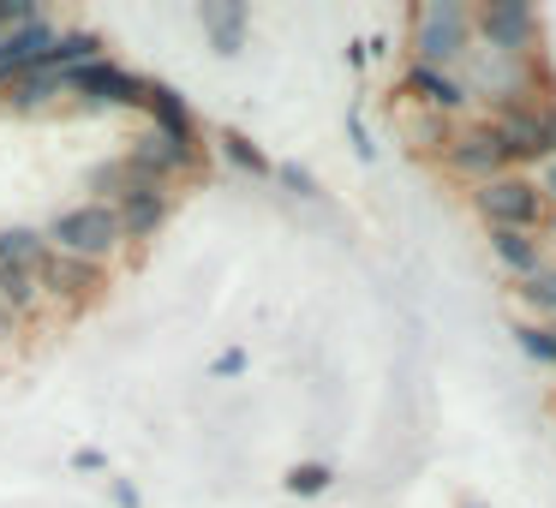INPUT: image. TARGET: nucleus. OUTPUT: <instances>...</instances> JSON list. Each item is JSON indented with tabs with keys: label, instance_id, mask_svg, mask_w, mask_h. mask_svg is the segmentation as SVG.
<instances>
[{
	"label": "nucleus",
	"instance_id": "nucleus-1",
	"mask_svg": "<svg viewBox=\"0 0 556 508\" xmlns=\"http://www.w3.org/2000/svg\"><path fill=\"white\" fill-rule=\"evenodd\" d=\"M413 66H437V73H455L472 49V13L460 0H431V7H413Z\"/></svg>",
	"mask_w": 556,
	"mask_h": 508
},
{
	"label": "nucleus",
	"instance_id": "nucleus-2",
	"mask_svg": "<svg viewBox=\"0 0 556 508\" xmlns=\"http://www.w3.org/2000/svg\"><path fill=\"white\" fill-rule=\"evenodd\" d=\"M42 240L54 245V252H66V257H85V264H109L114 252H121V221H114V209L109 204H73V209H61V216L42 228Z\"/></svg>",
	"mask_w": 556,
	"mask_h": 508
},
{
	"label": "nucleus",
	"instance_id": "nucleus-3",
	"mask_svg": "<svg viewBox=\"0 0 556 508\" xmlns=\"http://www.w3.org/2000/svg\"><path fill=\"white\" fill-rule=\"evenodd\" d=\"M472 209L484 216V228H515V233H539L544 228V192L527 174H496V180L472 186Z\"/></svg>",
	"mask_w": 556,
	"mask_h": 508
},
{
	"label": "nucleus",
	"instance_id": "nucleus-4",
	"mask_svg": "<svg viewBox=\"0 0 556 508\" xmlns=\"http://www.w3.org/2000/svg\"><path fill=\"white\" fill-rule=\"evenodd\" d=\"M144 85L150 78L126 73L121 61H90V66H73L61 73V97H78L85 109H144Z\"/></svg>",
	"mask_w": 556,
	"mask_h": 508
},
{
	"label": "nucleus",
	"instance_id": "nucleus-5",
	"mask_svg": "<svg viewBox=\"0 0 556 508\" xmlns=\"http://www.w3.org/2000/svg\"><path fill=\"white\" fill-rule=\"evenodd\" d=\"M472 37L491 42V54H503V61H532V49H539V13H532L527 0H484L479 13H472Z\"/></svg>",
	"mask_w": 556,
	"mask_h": 508
},
{
	"label": "nucleus",
	"instance_id": "nucleus-6",
	"mask_svg": "<svg viewBox=\"0 0 556 508\" xmlns=\"http://www.w3.org/2000/svg\"><path fill=\"white\" fill-rule=\"evenodd\" d=\"M496 150H503V168H527V162H551V132H544V109H503L491 120Z\"/></svg>",
	"mask_w": 556,
	"mask_h": 508
},
{
	"label": "nucleus",
	"instance_id": "nucleus-7",
	"mask_svg": "<svg viewBox=\"0 0 556 508\" xmlns=\"http://www.w3.org/2000/svg\"><path fill=\"white\" fill-rule=\"evenodd\" d=\"M443 168L460 174V180H472V186H484V180H496V174H508V168H503V150H496L491 120H484V126H460V132L443 144Z\"/></svg>",
	"mask_w": 556,
	"mask_h": 508
},
{
	"label": "nucleus",
	"instance_id": "nucleus-8",
	"mask_svg": "<svg viewBox=\"0 0 556 508\" xmlns=\"http://www.w3.org/2000/svg\"><path fill=\"white\" fill-rule=\"evenodd\" d=\"M198 25H204L210 49L222 54V61H233V54L245 49V37H252V7L245 0H198Z\"/></svg>",
	"mask_w": 556,
	"mask_h": 508
},
{
	"label": "nucleus",
	"instance_id": "nucleus-9",
	"mask_svg": "<svg viewBox=\"0 0 556 508\" xmlns=\"http://www.w3.org/2000/svg\"><path fill=\"white\" fill-rule=\"evenodd\" d=\"M126 162H132L138 174H150L156 186H168V180H180V174H192L198 162H204V150H186V144H174V138H162V132H144L132 150H126Z\"/></svg>",
	"mask_w": 556,
	"mask_h": 508
},
{
	"label": "nucleus",
	"instance_id": "nucleus-10",
	"mask_svg": "<svg viewBox=\"0 0 556 508\" xmlns=\"http://www.w3.org/2000/svg\"><path fill=\"white\" fill-rule=\"evenodd\" d=\"M144 114H150V132H162V138H174V144H186V150H198V114H192V102L180 97L174 85H144Z\"/></svg>",
	"mask_w": 556,
	"mask_h": 508
},
{
	"label": "nucleus",
	"instance_id": "nucleus-11",
	"mask_svg": "<svg viewBox=\"0 0 556 508\" xmlns=\"http://www.w3.org/2000/svg\"><path fill=\"white\" fill-rule=\"evenodd\" d=\"M407 90L437 114V120H455V114H467V109H472V97H467V85H460V73H437V66H407Z\"/></svg>",
	"mask_w": 556,
	"mask_h": 508
},
{
	"label": "nucleus",
	"instance_id": "nucleus-12",
	"mask_svg": "<svg viewBox=\"0 0 556 508\" xmlns=\"http://www.w3.org/2000/svg\"><path fill=\"white\" fill-rule=\"evenodd\" d=\"M102 269H109V264H85V257L49 252V264H42L37 288H42V293H54V300H90V293H97L102 281H109Z\"/></svg>",
	"mask_w": 556,
	"mask_h": 508
},
{
	"label": "nucleus",
	"instance_id": "nucleus-13",
	"mask_svg": "<svg viewBox=\"0 0 556 508\" xmlns=\"http://www.w3.org/2000/svg\"><path fill=\"white\" fill-rule=\"evenodd\" d=\"M114 221H121V240H156L168 228V192H138L126 204H114Z\"/></svg>",
	"mask_w": 556,
	"mask_h": 508
},
{
	"label": "nucleus",
	"instance_id": "nucleus-14",
	"mask_svg": "<svg viewBox=\"0 0 556 508\" xmlns=\"http://www.w3.org/2000/svg\"><path fill=\"white\" fill-rule=\"evenodd\" d=\"M109 54V42L97 37V30H61V37L49 42V54L37 61V73H73V66H90V61H102Z\"/></svg>",
	"mask_w": 556,
	"mask_h": 508
},
{
	"label": "nucleus",
	"instance_id": "nucleus-15",
	"mask_svg": "<svg viewBox=\"0 0 556 508\" xmlns=\"http://www.w3.org/2000/svg\"><path fill=\"white\" fill-rule=\"evenodd\" d=\"M54 245L42 240V228H0V269H18V276H42Z\"/></svg>",
	"mask_w": 556,
	"mask_h": 508
},
{
	"label": "nucleus",
	"instance_id": "nucleus-16",
	"mask_svg": "<svg viewBox=\"0 0 556 508\" xmlns=\"http://www.w3.org/2000/svg\"><path fill=\"white\" fill-rule=\"evenodd\" d=\"M491 257L515 281H527L532 269L544 264V240H539V233H515V228H491Z\"/></svg>",
	"mask_w": 556,
	"mask_h": 508
},
{
	"label": "nucleus",
	"instance_id": "nucleus-17",
	"mask_svg": "<svg viewBox=\"0 0 556 508\" xmlns=\"http://www.w3.org/2000/svg\"><path fill=\"white\" fill-rule=\"evenodd\" d=\"M216 150H222V162H233V168L252 174V180H269V174H276V162L264 156V144H257L252 132H233V126H222V132H216Z\"/></svg>",
	"mask_w": 556,
	"mask_h": 508
},
{
	"label": "nucleus",
	"instance_id": "nucleus-18",
	"mask_svg": "<svg viewBox=\"0 0 556 508\" xmlns=\"http://www.w3.org/2000/svg\"><path fill=\"white\" fill-rule=\"evenodd\" d=\"M54 97H61V78H54V73H37V66H30V73H18L13 85L0 90V102H7V109H18V114L49 109Z\"/></svg>",
	"mask_w": 556,
	"mask_h": 508
},
{
	"label": "nucleus",
	"instance_id": "nucleus-19",
	"mask_svg": "<svg viewBox=\"0 0 556 508\" xmlns=\"http://www.w3.org/2000/svg\"><path fill=\"white\" fill-rule=\"evenodd\" d=\"M515 293H520V305L532 312V323H556V264H539Z\"/></svg>",
	"mask_w": 556,
	"mask_h": 508
},
{
	"label": "nucleus",
	"instance_id": "nucleus-20",
	"mask_svg": "<svg viewBox=\"0 0 556 508\" xmlns=\"http://www.w3.org/2000/svg\"><path fill=\"white\" fill-rule=\"evenodd\" d=\"M329 484H336V467H329V460H293V467L281 472V491L305 496V503H312V496H324Z\"/></svg>",
	"mask_w": 556,
	"mask_h": 508
},
{
	"label": "nucleus",
	"instance_id": "nucleus-21",
	"mask_svg": "<svg viewBox=\"0 0 556 508\" xmlns=\"http://www.w3.org/2000/svg\"><path fill=\"white\" fill-rule=\"evenodd\" d=\"M515 347L527 353L532 365L551 371V365H556V323H532V317H527V323H515Z\"/></svg>",
	"mask_w": 556,
	"mask_h": 508
},
{
	"label": "nucleus",
	"instance_id": "nucleus-22",
	"mask_svg": "<svg viewBox=\"0 0 556 508\" xmlns=\"http://www.w3.org/2000/svg\"><path fill=\"white\" fill-rule=\"evenodd\" d=\"M269 180H281L293 198H324V186H317V174L312 168H300V162H276V174Z\"/></svg>",
	"mask_w": 556,
	"mask_h": 508
},
{
	"label": "nucleus",
	"instance_id": "nucleus-23",
	"mask_svg": "<svg viewBox=\"0 0 556 508\" xmlns=\"http://www.w3.org/2000/svg\"><path fill=\"white\" fill-rule=\"evenodd\" d=\"M348 144H353V156H359V162H377V138L365 132V114L359 109H348Z\"/></svg>",
	"mask_w": 556,
	"mask_h": 508
},
{
	"label": "nucleus",
	"instance_id": "nucleus-24",
	"mask_svg": "<svg viewBox=\"0 0 556 508\" xmlns=\"http://www.w3.org/2000/svg\"><path fill=\"white\" fill-rule=\"evenodd\" d=\"M210 377H216V383H233V377H245V347H222L216 359H210Z\"/></svg>",
	"mask_w": 556,
	"mask_h": 508
},
{
	"label": "nucleus",
	"instance_id": "nucleus-25",
	"mask_svg": "<svg viewBox=\"0 0 556 508\" xmlns=\"http://www.w3.org/2000/svg\"><path fill=\"white\" fill-rule=\"evenodd\" d=\"M42 7L37 0H0V30H13V25H25V18H37Z\"/></svg>",
	"mask_w": 556,
	"mask_h": 508
},
{
	"label": "nucleus",
	"instance_id": "nucleus-26",
	"mask_svg": "<svg viewBox=\"0 0 556 508\" xmlns=\"http://www.w3.org/2000/svg\"><path fill=\"white\" fill-rule=\"evenodd\" d=\"M109 503L114 508H144V496H138L132 479H114V472H109Z\"/></svg>",
	"mask_w": 556,
	"mask_h": 508
},
{
	"label": "nucleus",
	"instance_id": "nucleus-27",
	"mask_svg": "<svg viewBox=\"0 0 556 508\" xmlns=\"http://www.w3.org/2000/svg\"><path fill=\"white\" fill-rule=\"evenodd\" d=\"M73 472H109V455H102V448H73Z\"/></svg>",
	"mask_w": 556,
	"mask_h": 508
},
{
	"label": "nucleus",
	"instance_id": "nucleus-28",
	"mask_svg": "<svg viewBox=\"0 0 556 508\" xmlns=\"http://www.w3.org/2000/svg\"><path fill=\"white\" fill-rule=\"evenodd\" d=\"M539 192H544V204H551V209H556V156H551V162H544V180H539Z\"/></svg>",
	"mask_w": 556,
	"mask_h": 508
},
{
	"label": "nucleus",
	"instance_id": "nucleus-29",
	"mask_svg": "<svg viewBox=\"0 0 556 508\" xmlns=\"http://www.w3.org/2000/svg\"><path fill=\"white\" fill-rule=\"evenodd\" d=\"M455 508H491V503H479V496H460V503Z\"/></svg>",
	"mask_w": 556,
	"mask_h": 508
},
{
	"label": "nucleus",
	"instance_id": "nucleus-30",
	"mask_svg": "<svg viewBox=\"0 0 556 508\" xmlns=\"http://www.w3.org/2000/svg\"><path fill=\"white\" fill-rule=\"evenodd\" d=\"M13 323H18V317H13V312H0V335H7V329H13Z\"/></svg>",
	"mask_w": 556,
	"mask_h": 508
},
{
	"label": "nucleus",
	"instance_id": "nucleus-31",
	"mask_svg": "<svg viewBox=\"0 0 556 508\" xmlns=\"http://www.w3.org/2000/svg\"><path fill=\"white\" fill-rule=\"evenodd\" d=\"M544 228H551V240H556V209H544Z\"/></svg>",
	"mask_w": 556,
	"mask_h": 508
}]
</instances>
